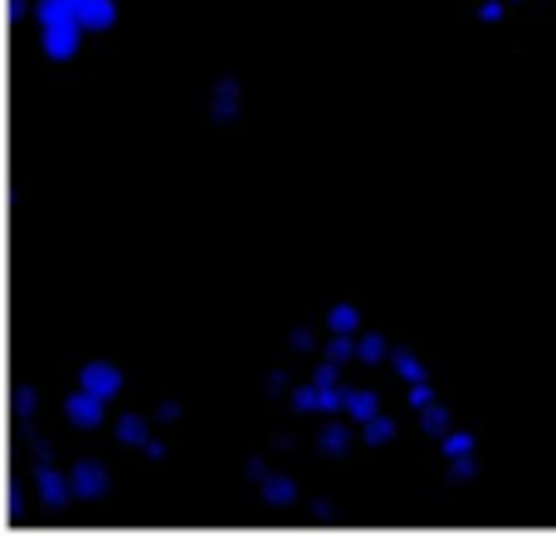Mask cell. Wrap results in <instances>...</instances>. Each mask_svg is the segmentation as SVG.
<instances>
[{
    "mask_svg": "<svg viewBox=\"0 0 556 537\" xmlns=\"http://www.w3.org/2000/svg\"><path fill=\"white\" fill-rule=\"evenodd\" d=\"M205 108H211V117H240V108H244L240 78H235V74H220V78H215V88H211V98H205Z\"/></svg>",
    "mask_w": 556,
    "mask_h": 537,
    "instance_id": "7",
    "label": "cell"
},
{
    "mask_svg": "<svg viewBox=\"0 0 556 537\" xmlns=\"http://www.w3.org/2000/svg\"><path fill=\"white\" fill-rule=\"evenodd\" d=\"M323 327L327 333H362V308H356L352 298H337V303L327 308Z\"/></svg>",
    "mask_w": 556,
    "mask_h": 537,
    "instance_id": "14",
    "label": "cell"
},
{
    "mask_svg": "<svg viewBox=\"0 0 556 537\" xmlns=\"http://www.w3.org/2000/svg\"><path fill=\"white\" fill-rule=\"evenodd\" d=\"M508 5H522V0H508Z\"/></svg>",
    "mask_w": 556,
    "mask_h": 537,
    "instance_id": "22",
    "label": "cell"
},
{
    "mask_svg": "<svg viewBox=\"0 0 556 537\" xmlns=\"http://www.w3.org/2000/svg\"><path fill=\"white\" fill-rule=\"evenodd\" d=\"M323 357L337 366H352L356 362V333H327L323 337Z\"/></svg>",
    "mask_w": 556,
    "mask_h": 537,
    "instance_id": "16",
    "label": "cell"
},
{
    "mask_svg": "<svg viewBox=\"0 0 556 537\" xmlns=\"http://www.w3.org/2000/svg\"><path fill=\"white\" fill-rule=\"evenodd\" d=\"M508 0H479V5H473V15H479V20H489V25H493V20H508Z\"/></svg>",
    "mask_w": 556,
    "mask_h": 537,
    "instance_id": "19",
    "label": "cell"
},
{
    "mask_svg": "<svg viewBox=\"0 0 556 537\" xmlns=\"http://www.w3.org/2000/svg\"><path fill=\"white\" fill-rule=\"evenodd\" d=\"M260 494H264V499H274V503H288V499H298V484L269 474V479H260Z\"/></svg>",
    "mask_w": 556,
    "mask_h": 537,
    "instance_id": "18",
    "label": "cell"
},
{
    "mask_svg": "<svg viewBox=\"0 0 556 537\" xmlns=\"http://www.w3.org/2000/svg\"><path fill=\"white\" fill-rule=\"evenodd\" d=\"M39 499H45V503L74 499V479H68V474H59V470H49V464H39Z\"/></svg>",
    "mask_w": 556,
    "mask_h": 537,
    "instance_id": "15",
    "label": "cell"
},
{
    "mask_svg": "<svg viewBox=\"0 0 556 537\" xmlns=\"http://www.w3.org/2000/svg\"><path fill=\"white\" fill-rule=\"evenodd\" d=\"M440 454L450 460V474L454 479H473L479 474V435L469 425H450L440 435Z\"/></svg>",
    "mask_w": 556,
    "mask_h": 537,
    "instance_id": "3",
    "label": "cell"
},
{
    "mask_svg": "<svg viewBox=\"0 0 556 537\" xmlns=\"http://www.w3.org/2000/svg\"><path fill=\"white\" fill-rule=\"evenodd\" d=\"M386 366H391V372L401 376L405 386H415V382H434V372L420 362V357L410 352V347H391V357H386Z\"/></svg>",
    "mask_w": 556,
    "mask_h": 537,
    "instance_id": "9",
    "label": "cell"
},
{
    "mask_svg": "<svg viewBox=\"0 0 556 537\" xmlns=\"http://www.w3.org/2000/svg\"><path fill=\"white\" fill-rule=\"evenodd\" d=\"M269 391H288V372H274L269 376Z\"/></svg>",
    "mask_w": 556,
    "mask_h": 537,
    "instance_id": "21",
    "label": "cell"
},
{
    "mask_svg": "<svg viewBox=\"0 0 556 537\" xmlns=\"http://www.w3.org/2000/svg\"><path fill=\"white\" fill-rule=\"evenodd\" d=\"M386 357H391V337L376 333V327H362V333H356V362H362V366H381Z\"/></svg>",
    "mask_w": 556,
    "mask_h": 537,
    "instance_id": "11",
    "label": "cell"
},
{
    "mask_svg": "<svg viewBox=\"0 0 556 537\" xmlns=\"http://www.w3.org/2000/svg\"><path fill=\"white\" fill-rule=\"evenodd\" d=\"M78 386L98 391L103 401H113V396L123 391V366H113V362H88V366H78Z\"/></svg>",
    "mask_w": 556,
    "mask_h": 537,
    "instance_id": "6",
    "label": "cell"
},
{
    "mask_svg": "<svg viewBox=\"0 0 556 537\" xmlns=\"http://www.w3.org/2000/svg\"><path fill=\"white\" fill-rule=\"evenodd\" d=\"M68 479H74V499H108V489H113V479L98 460H78L68 470Z\"/></svg>",
    "mask_w": 556,
    "mask_h": 537,
    "instance_id": "5",
    "label": "cell"
},
{
    "mask_svg": "<svg viewBox=\"0 0 556 537\" xmlns=\"http://www.w3.org/2000/svg\"><path fill=\"white\" fill-rule=\"evenodd\" d=\"M78 20H84L88 35H108L117 29V0H74Z\"/></svg>",
    "mask_w": 556,
    "mask_h": 537,
    "instance_id": "8",
    "label": "cell"
},
{
    "mask_svg": "<svg viewBox=\"0 0 556 537\" xmlns=\"http://www.w3.org/2000/svg\"><path fill=\"white\" fill-rule=\"evenodd\" d=\"M386 440H395V421L386 411H376L371 421H362V445H386Z\"/></svg>",
    "mask_w": 556,
    "mask_h": 537,
    "instance_id": "17",
    "label": "cell"
},
{
    "mask_svg": "<svg viewBox=\"0 0 556 537\" xmlns=\"http://www.w3.org/2000/svg\"><path fill=\"white\" fill-rule=\"evenodd\" d=\"M415 415H420L425 435H434V440H440V435H444V430H450V425H454V411H450V405L440 401V391H434V396H430V401H425V405H415Z\"/></svg>",
    "mask_w": 556,
    "mask_h": 537,
    "instance_id": "13",
    "label": "cell"
},
{
    "mask_svg": "<svg viewBox=\"0 0 556 537\" xmlns=\"http://www.w3.org/2000/svg\"><path fill=\"white\" fill-rule=\"evenodd\" d=\"M142 454H147V460H166V445H162V440H156V435H147Z\"/></svg>",
    "mask_w": 556,
    "mask_h": 537,
    "instance_id": "20",
    "label": "cell"
},
{
    "mask_svg": "<svg viewBox=\"0 0 556 537\" xmlns=\"http://www.w3.org/2000/svg\"><path fill=\"white\" fill-rule=\"evenodd\" d=\"M342 396H346V366L323 357V362L313 366V376L288 391V405H293L298 415H332V411H342Z\"/></svg>",
    "mask_w": 556,
    "mask_h": 537,
    "instance_id": "1",
    "label": "cell"
},
{
    "mask_svg": "<svg viewBox=\"0 0 556 537\" xmlns=\"http://www.w3.org/2000/svg\"><path fill=\"white\" fill-rule=\"evenodd\" d=\"M108 415V401L98 391H88V386H74V391L64 396V421L78 425V430H93V425H103Z\"/></svg>",
    "mask_w": 556,
    "mask_h": 537,
    "instance_id": "4",
    "label": "cell"
},
{
    "mask_svg": "<svg viewBox=\"0 0 556 537\" xmlns=\"http://www.w3.org/2000/svg\"><path fill=\"white\" fill-rule=\"evenodd\" d=\"M376 411H381V396H376L371 386H356V382H346V396H342V415H352V421L362 425V421H371Z\"/></svg>",
    "mask_w": 556,
    "mask_h": 537,
    "instance_id": "10",
    "label": "cell"
},
{
    "mask_svg": "<svg viewBox=\"0 0 556 537\" xmlns=\"http://www.w3.org/2000/svg\"><path fill=\"white\" fill-rule=\"evenodd\" d=\"M84 20H78L74 0H39V49L49 59H74L84 49Z\"/></svg>",
    "mask_w": 556,
    "mask_h": 537,
    "instance_id": "2",
    "label": "cell"
},
{
    "mask_svg": "<svg viewBox=\"0 0 556 537\" xmlns=\"http://www.w3.org/2000/svg\"><path fill=\"white\" fill-rule=\"evenodd\" d=\"M113 430H117V445H127V450H142L147 435H152V421H147V415H137V411H123L113 421Z\"/></svg>",
    "mask_w": 556,
    "mask_h": 537,
    "instance_id": "12",
    "label": "cell"
}]
</instances>
